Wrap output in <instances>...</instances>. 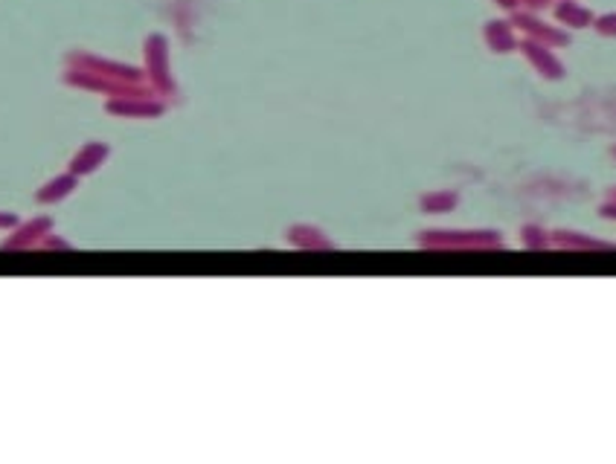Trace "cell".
<instances>
[{
    "mask_svg": "<svg viewBox=\"0 0 616 464\" xmlns=\"http://www.w3.org/2000/svg\"><path fill=\"white\" fill-rule=\"evenodd\" d=\"M555 15H559V21L564 26H573V29H584L591 26L596 18L591 9H584L581 4H576V0H561L559 6H555Z\"/></svg>",
    "mask_w": 616,
    "mask_h": 464,
    "instance_id": "obj_13",
    "label": "cell"
},
{
    "mask_svg": "<svg viewBox=\"0 0 616 464\" xmlns=\"http://www.w3.org/2000/svg\"><path fill=\"white\" fill-rule=\"evenodd\" d=\"M288 244L297 250H312V252H323V250H334V242L323 232L314 223H291L288 232Z\"/></svg>",
    "mask_w": 616,
    "mask_h": 464,
    "instance_id": "obj_7",
    "label": "cell"
},
{
    "mask_svg": "<svg viewBox=\"0 0 616 464\" xmlns=\"http://www.w3.org/2000/svg\"><path fill=\"white\" fill-rule=\"evenodd\" d=\"M108 157H111V145L102 143V140H91V143H84L79 152L70 157L67 172H73L82 181V177L96 174L108 163Z\"/></svg>",
    "mask_w": 616,
    "mask_h": 464,
    "instance_id": "obj_6",
    "label": "cell"
},
{
    "mask_svg": "<svg viewBox=\"0 0 616 464\" xmlns=\"http://www.w3.org/2000/svg\"><path fill=\"white\" fill-rule=\"evenodd\" d=\"M50 232H53V218L50 215L21 221L18 227L9 230V235L0 242V250H9V252L12 250H35Z\"/></svg>",
    "mask_w": 616,
    "mask_h": 464,
    "instance_id": "obj_3",
    "label": "cell"
},
{
    "mask_svg": "<svg viewBox=\"0 0 616 464\" xmlns=\"http://www.w3.org/2000/svg\"><path fill=\"white\" fill-rule=\"evenodd\" d=\"M21 223V218L15 212H6V209H0V232H9Z\"/></svg>",
    "mask_w": 616,
    "mask_h": 464,
    "instance_id": "obj_18",
    "label": "cell"
},
{
    "mask_svg": "<svg viewBox=\"0 0 616 464\" xmlns=\"http://www.w3.org/2000/svg\"><path fill=\"white\" fill-rule=\"evenodd\" d=\"M145 73H149L152 91L157 96H174V79L169 73V55H166V38L152 35L145 44Z\"/></svg>",
    "mask_w": 616,
    "mask_h": 464,
    "instance_id": "obj_2",
    "label": "cell"
},
{
    "mask_svg": "<svg viewBox=\"0 0 616 464\" xmlns=\"http://www.w3.org/2000/svg\"><path fill=\"white\" fill-rule=\"evenodd\" d=\"M550 235H552V247H561V250H616V244L579 230H552Z\"/></svg>",
    "mask_w": 616,
    "mask_h": 464,
    "instance_id": "obj_10",
    "label": "cell"
},
{
    "mask_svg": "<svg viewBox=\"0 0 616 464\" xmlns=\"http://www.w3.org/2000/svg\"><path fill=\"white\" fill-rule=\"evenodd\" d=\"M523 53L544 79H561L564 76V64L552 55V47H547V44L530 38V41H523Z\"/></svg>",
    "mask_w": 616,
    "mask_h": 464,
    "instance_id": "obj_9",
    "label": "cell"
},
{
    "mask_svg": "<svg viewBox=\"0 0 616 464\" xmlns=\"http://www.w3.org/2000/svg\"><path fill=\"white\" fill-rule=\"evenodd\" d=\"M503 6H509V9H512V6H515V0H503Z\"/></svg>",
    "mask_w": 616,
    "mask_h": 464,
    "instance_id": "obj_21",
    "label": "cell"
},
{
    "mask_svg": "<svg viewBox=\"0 0 616 464\" xmlns=\"http://www.w3.org/2000/svg\"><path fill=\"white\" fill-rule=\"evenodd\" d=\"M76 189H79V177L73 174V172H62V174L50 177L47 183H41V186H38V192H35V203H41V206L62 203V201H67Z\"/></svg>",
    "mask_w": 616,
    "mask_h": 464,
    "instance_id": "obj_8",
    "label": "cell"
},
{
    "mask_svg": "<svg viewBox=\"0 0 616 464\" xmlns=\"http://www.w3.org/2000/svg\"><path fill=\"white\" fill-rule=\"evenodd\" d=\"M593 26H596V33H599V35L616 38V12L602 15V18H596V21H593Z\"/></svg>",
    "mask_w": 616,
    "mask_h": 464,
    "instance_id": "obj_17",
    "label": "cell"
},
{
    "mask_svg": "<svg viewBox=\"0 0 616 464\" xmlns=\"http://www.w3.org/2000/svg\"><path fill=\"white\" fill-rule=\"evenodd\" d=\"M526 6H535V9H541V6H547V0H523Z\"/></svg>",
    "mask_w": 616,
    "mask_h": 464,
    "instance_id": "obj_20",
    "label": "cell"
},
{
    "mask_svg": "<svg viewBox=\"0 0 616 464\" xmlns=\"http://www.w3.org/2000/svg\"><path fill=\"white\" fill-rule=\"evenodd\" d=\"M70 67L76 70H84V73H96V76H105V79H116V82H143L140 70L128 67V64H116V62H105V58H96V55H87V53H73L70 58Z\"/></svg>",
    "mask_w": 616,
    "mask_h": 464,
    "instance_id": "obj_4",
    "label": "cell"
},
{
    "mask_svg": "<svg viewBox=\"0 0 616 464\" xmlns=\"http://www.w3.org/2000/svg\"><path fill=\"white\" fill-rule=\"evenodd\" d=\"M486 38H489L494 53H509L512 47H515V38H512V33H509V24H501V21H492L489 24Z\"/></svg>",
    "mask_w": 616,
    "mask_h": 464,
    "instance_id": "obj_15",
    "label": "cell"
},
{
    "mask_svg": "<svg viewBox=\"0 0 616 464\" xmlns=\"http://www.w3.org/2000/svg\"><path fill=\"white\" fill-rule=\"evenodd\" d=\"M38 250H47V252H67V250H73V244L67 242V238L50 232V235L38 244Z\"/></svg>",
    "mask_w": 616,
    "mask_h": 464,
    "instance_id": "obj_16",
    "label": "cell"
},
{
    "mask_svg": "<svg viewBox=\"0 0 616 464\" xmlns=\"http://www.w3.org/2000/svg\"><path fill=\"white\" fill-rule=\"evenodd\" d=\"M518 24L532 35V41L547 44V47H564V44H570V35L567 33H561V29H555V26L541 24V21L530 18V15H518Z\"/></svg>",
    "mask_w": 616,
    "mask_h": 464,
    "instance_id": "obj_12",
    "label": "cell"
},
{
    "mask_svg": "<svg viewBox=\"0 0 616 464\" xmlns=\"http://www.w3.org/2000/svg\"><path fill=\"white\" fill-rule=\"evenodd\" d=\"M416 244L422 250H497L503 235L497 230H424Z\"/></svg>",
    "mask_w": 616,
    "mask_h": 464,
    "instance_id": "obj_1",
    "label": "cell"
},
{
    "mask_svg": "<svg viewBox=\"0 0 616 464\" xmlns=\"http://www.w3.org/2000/svg\"><path fill=\"white\" fill-rule=\"evenodd\" d=\"M611 154H613V157H616V145H613V152H611Z\"/></svg>",
    "mask_w": 616,
    "mask_h": 464,
    "instance_id": "obj_23",
    "label": "cell"
},
{
    "mask_svg": "<svg viewBox=\"0 0 616 464\" xmlns=\"http://www.w3.org/2000/svg\"><path fill=\"white\" fill-rule=\"evenodd\" d=\"M460 206V192L453 189H433L419 198V209L424 215H448Z\"/></svg>",
    "mask_w": 616,
    "mask_h": 464,
    "instance_id": "obj_11",
    "label": "cell"
},
{
    "mask_svg": "<svg viewBox=\"0 0 616 464\" xmlns=\"http://www.w3.org/2000/svg\"><path fill=\"white\" fill-rule=\"evenodd\" d=\"M521 244L526 250H547V247H552V235H550L547 227H541V223H523Z\"/></svg>",
    "mask_w": 616,
    "mask_h": 464,
    "instance_id": "obj_14",
    "label": "cell"
},
{
    "mask_svg": "<svg viewBox=\"0 0 616 464\" xmlns=\"http://www.w3.org/2000/svg\"><path fill=\"white\" fill-rule=\"evenodd\" d=\"M599 215H602L605 221H616V198H611V194H608V201L599 206Z\"/></svg>",
    "mask_w": 616,
    "mask_h": 464,
    "instance_id": "obj_19",
    "label": "cell"
},
{
    "mask_svg": "<svg viewBox=\"0 0 616 464\" xmlns=\"http://www.w3.org/2000/svg\"><path fill=\"white\" fill-rule=\"evenodd\" d=\"M105 111L116 119H160L166 104L154 96H131V99H108Z\"/></svg>",
    "mask_w": 616,
    "mask_h": 464,
    "instance_id": "obj_5",
    "label": "cell"
},
{
    "mask_svg": "<svg viewBox=\"0 0 616 464\" xmlns=\"http://www.w3.org/2000/svg\"><path fill=\"white\" fill-rule=\"evenodd\" d=\"M608 194H611V198H616V186H613V189H611Z\"/></svg>",
    "mask_w": 616,
    "mask_h": 464,
    "instance_id": "obj_22",
    "label": "cell"
}]
</instances>
